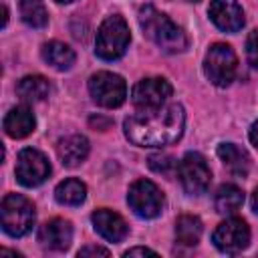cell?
Instances as JSON below:
<instances>
[{
  "label": "cell",
  "mask_w": 258,
  "mask_h": 258,
  "mask_svg": "<svg viewBox=\"0 0 258 258\" xmlns=\"http://www.w3.org/2000/svg\"><path fill=\"white\" fill-rule=\"evenodd\" d=\"M185 127L183 107L177 103L139 109L123 123L125 137L139 147H163L175 143Z\"/></svg>",
  "instance_id": "1"
},
{
  "label": "cell",
  "mask_w": 258,
  "mask_h": 258,
  "mask_svg": "<svg viewBox=\"0 0 258 258\" xmlns=\"http://www.w3.org/2000/svg\"><path fill=\"white\" fill-rule=\"evenodd\" d=\"M139 24L143 28V34L155 44L159 46L163 52L167 54H175V52H183L187 46V38L183 34V30L163 12H159L153 6H141L139 10Z\"/></svg>",
  "instance_id": "2"
},
{
  "label": "cell",
  "mask_w": 258,
  "mask_h": 258,
  "mask_svg": "<svg viewBox=\"0 0 258 258\" xmlns=\"http://www.w3.org/2000/svg\"><path fill=\"white\" fill-rule=\"evenodd\" d=\"M129 40H131V34H129L127 22L119 14L107 16L97 30L95 52L103 60H117L125 54Z\"/></svg>",
  "instance_id": "3"
},
{
  "label": "cell",
  "mask_w": 258,
  "mask_h": 258,
  "mask_svg": "<svg viewBox=\"0 0 258 258\" xmlns=\"http://www.w3.org/2000/svg\"><path fill=\"white\" fill-rule=\"evenodd\" d=\"M0 216H2V230L12 238H20L28 234L36 218L32 202L20 194H8L2 200Z\"/></svg>",
  "instance_id": "4"
},
{
  "label": "cell",
  "mask_w": 258,
  "mask_h": 258,
  "mask_svg": "<svg viewBox=\"0 0 258 258\" xmlns=\"http://www.w3.org/2000/svg\"><path fill=\"white\" fill-rule=\"evenodd\" d=\"M204 73L216 87H228L238 73V58L234 48L224 42L212 44L204 58Z\"/></svg>",
  "instance_id": "5"
},
{
  "label": "cell",
  "mask_w": 258,
  "mask_h": 258,
  "mask_svg": "<svg viewBox=\"0 0 258 258\" xmlns=\"http://www.w3.org/2000/svg\"><path fill=\"white\" fill-rule=\"evenodd\" d=\"M89 93L97 105L105 109H115L123 105L127 97V85L123 77L109 73V71H101L89 79Z\"/></svg>",
  "instance_id": "6"
},
{
  "label": "cell",
  "mask_w": 258,
  "mask_h": 258,
  "mask_svg": "<svg viewBox=\"0 0 258 258\" xmlns=\"http://www.w3.org/2000/svg\"><path fill=\"white\" fill-rule=\"evenodd\" d=\"M177 175H179L181 187L189 196H202L212 181V171L206 163V157L198 151H189L181 157L177 165Z\"/></svg>",
  "instance_id": "7"
},
{
  "label": "cell",
  "mask_w": 258,
  "mask_h": 258,
  "mask_svg": "<svg viewBox=\"0 0 258 258\" xmlns=\"http://www.w3.org/2000/svg\"><path fill=\"white\" fill-rule=\"evenodd\" d=\"M127 204L139 218L151 220V218H157L161 214V210H163V194L153 181L137 179L129 187Z\"/></svg>",
  "instance_id": "8"
},
{
  "label": "cell",
  "mask_w": 258,
  "mask_h": 258,
  "mask_svg": "<svg viewBox=\"0 0 258 258\" xmlns=\"http://www.w3.org/2000/svg\"><path fill=\"white\" fill-rule=\"evenodd\" d=\"M14 173L24 187H36L50 175V163L38 149L26 147L16 157Z\"/></svg>",
  "instance_id": "9"
},
{
  "label": "cell",
  "mask_w": 258,
  "mask_h": 258,
  "mask_svg": "<svg viewBox=\"0 0 258 258\" xmlns=\"http://www.w3.org/2000/svg\"><path fill=\"white\" fill-rule=\"evenodd\" d=\"M212 242L224 254H238L250 244V228L242 218H228L214 230Z\"/></svg>",
  "instance_id": "10"
},
{
  "label": "cell",
  "mask_w": 258,
  "mask_h": 258,
  "mask_svg": "<svg viewBox=\"0 0 258 258\" xmlns=\"http://www.w3.org/2000/svg\"><path fill=\"white\" fill-rule=\"evenodd\" d=\"M171 85L169 81L161 77H147L141 79L131 93V101L137 109H153L165 105V101L171 97Z\"/></svg>",
  "instance_id": "11"
},
{
  "label": "cell",
  "mask_w": 258,
  "mask_h": 258,
  "mask_svg": "<svg viewBox=\"0 0 258 258\" xmlns=\"http://www.w3.org/2000/svg\"><path fill=\"white\" fill-rule=\"evenodd\" d=\"M208 14L210 20L224 32H238L244 26V10L238 0H212Z\"/></svg>",
  "instance_id": "12"
},
{
  "label": "cell",
  "mask_w": 258,
  "mask_h": 258,
  "mask_svg": "<svg viewBox=\"0 0 258 258\" xmlns=\"http://www.w3.org/2000/svg\"><path fill=\"white\" fill-rule=\"evenodd\" d=\"M38 242L50 250H67L73 242V226L69 220L54 218L40 226L38 230Z\"/></svg>",
  "instance_id": "13"
},
{
  "label": "cell",
  "mask_w": 258,
  "mask_h": 258,
  "mask_svg": "<svg viewBox=\"0 0 258 258\" xmlns=\"http://www.w3.org/2000/svg\"><path fill=\"white\" fill-rule=\"evenodd\" d=\"M91 220H93V226H95L97 234L103 236L109 242H121L129 232L127 222L117 212H111L107 208H101V210L93 212Z\"/></svg>",
  "instance_id": "14"
},
{
  "label": "cell",
  "mask_w": 258,
  "mask_h": 258,
  "mask_svg": "<svg viewBox=\"0 0 258 258\" xmlns=\"http://www.w3.org/2000/svg\"><path fill=\"white\" fill-rule=\"evenodd\" d=\"M56 153H58V159L62 161V165L77 167L89 155V139L85 135H79V133L67 135V137H62L58 141Z\"/></svg>",
  "instance_id": "15"
},
{
  "label": "cell",
  "mask_w": 258,
  "mask_h": 258,
  "mask_svg": "<svg viewBox=\"0 0 258 258\" xmlns=\"http://www.w3.org/2000/svg\"><path fill=\"white\" fill-rule=\"evenodd\" d=\"M34 127H36L34 113L24 105L12 107L4 117V131L12 139H22V137L30 135L34 131Z\"/></svg>",
  "instance_id": "16"
},
{
  "label": "cell",
  "mask_w": 258,
  "mask_h": 258,
  "mask_svg": "<svg viewBox=\"0 0 258 258\" xmlns=\"http://www.w3.org/2000/svg\"><path fill=\"white\" fill-rule=\"evenodd\" d=\"M218 157L220 161L226 165V169L232 175L244 177L250 169V155L246 153V149L238 147L236 143H222L218 145Z\"/></svg>",
  "instance_id": "17"
},
{
  "label": "cell",
  "mask_w": 258,
  "mask_h": 258,
  "mask_svg": "<svg viewBox=\"0 0 258 258\" xmlns=\"http://www.w3.org/2000/svg\"><path fill=\"white\" fill-rule=\"evenodd\" d=\"M40 52H42L44 62H48L56 71H69L75 64V58H77L75 50L69 44L60 42V40H50V42L42 44Z\"/></svg>",
  "instance_id": "18"
},
{
  "label": "cell",
  "mask_w": 258,
  "mask_h": 258,
  "mask_svg": "<svg viewBox=\"0 0 258 258\" xmlns=\"http://www.w3.org/2000/svg\"><path fill=\"white\" fill-rule=\"evenodd\" d=\"M16 93L22 101L26 103H38L44 101L50 93V83L48 79H44L42 75H28L22 77L16 85Z\"/></svg>",
  "instance_id": "19"
},
{
  "label": "cell",
  "mask_w": 258,
  "mask_h": 258,
  "mask_svg": "<svg viewBox=\"0 0 258 258\" xmlns=\"http://www.w3.org/2000/svg\"><path fill=\"white\" fill-rule=\"evenodd\" d=\"M242 204H244V194L238 185L224 183L218 187L216 198H214V206L220 214H234L242 208Z\"/></svg>",
  "instance_id": "20"
},
{
  "label": "cell",
  "mask_w": 258,
  "mask_h": 258,
  "mask_svg": "<svg viewBox=\"0 0 258 258\" xmlns=\"http://www.w3.org/2000/svg\"><path fill=\"white\" fill-rule=\"evenodd\" d=\"M54 198L58 204L62 206H81L87 198V185L81 179L69 177L64 181H60L54 189Z\"/></svg>",
  "instance_id": "21"
},
{
  "label": "cell",
  "mask_w": 258,
  "mask_h": 258,
  "mask_svg": "<svg viewBox=\"0 0 258 258\" xmlns=\"http://www.w3.org/2000/svg\"><path fill=\"white\" fill-rule=\"evenodd\" d=\"M202 220L198 216H189V214H183L177 218L175 222V238L179 244L183 246H196L200 242V236H202Z\"/></svg>",
  "instance_id": "22"
},
{
  "label": "cell",
  "mask_w": 258,
  "mask_h": 258,
  "mask_svg": "<svg viewBox=\"0 0 258 258\" xmlns=\"http://www.w3.org/2000/svg\"><path fill=\"white\" fill-rule=\"evenodd\" d=\"M18 10L22 22L32 28H44L48 24V12L42 0H20Z\"/></svg>",
  "instance_id": "23"
},
{
  "label": "cell",
  "mask_w": 258,
  "mask_h": 258,
  "mask_svg": "<svg viewBox=\"0 0 258 258\" xmlns=\"http://www.w3.org/2000/svg\"><path fill=\"white\" fill-rule=\"evenodd\" d=\"M147 165H149V169L155 171V173L173 177V175L177 173V165H179V163L175 161V157H171V155H167V153H157V155H151V157L147 159Z\"/></svg>",
  "instance_id": "24"
},
{
  "label": "cell",
  "mask_w": 258,
  "mask_h": 258,
  "mask_svg": "<svg viewBox=\"0 0 258 258\" xmlns=\"http://www.w3.org/2000/svg\"><path fill=\"white\" fill-rule=\"evenodd\" d=\"M246 56H248V62L258 69V28L252 30L246 38Z\"/></svg>",
  "instance_id": "25"
},
{
  "label": "cell",
  "mask_w": 258,
  "mask_h": 258,
  "mask_svg": "<svg viewBox=\"0 0 258 258\" xmlns=\"http://www.w3.org/2000/svg\"><path fill=\"white\" fill-rule=\"evenodd\" d=\"M79 256H109V250L101 246H85L79 250Z\"/></svg>",
  "instance_id": "26"
},
{
  "label": "cell",
  "mask_w": 258,
  "mask_h": 258,
  "mask_svg": "<svg viewBox=\"0 0 258 258\" xmlns=\"http://www.w3.org/2000/svg\"><path fill=\"white\" fill-rule=\"evenodd\" d=\"M125 256H127V258H129V256H155V252L149 250V248L137 246V248H129V250L125 252Z\"/></svg>",
  "instance_id": "27"
},
{
  "label": "cell",
  "mask_w": 258,
  "mask_h": 258,
  "mask_svg": "<svg viewBox=\"0 0 258 258\" xmlns=\"http://www.w3.org/2000/svg\"><path fill=\"white\" fill-rule=\"evenodd\" d=\"M250 141H252V145L258 149V121L252 123V127H250Z\"/></svg>",
  "instance_id": "28"
},
{
  "label": "cell",
  "mask_w": 258,
  "mask_h": 258,
  "mask_svg": "<svg viewBox=\"0 0 258 258\" xmlns=\"http://www.w3.org/2000/svg\"><path fill=\"white\" fill-rule=\"evenodd\" d=\"M252 208H254V212L258 214V187H256V191L252 194Z\"/></svg>",
  "instance_id": "29"
},
{
  "label": "cell",
  "mask_w": 258,
  "mask_h": 258,
  "mask_svg": "<svg viewBox=\"0 0 258 258\" xmlns=\"http://www.w3.org/2000/svg\"><path fill=\"white\" fill-rule=\"evenodd\" d=\"M58 4H69V2H73V0H56Z\"/></svg>",
  "instance_id": "30"
},
{
  "label": "cell",
  "mask_w": 258,
  "mask_h": 258,
  "mask_svg": "<svg viewBox=\"0 0 258 258\" xmlns=\"http://www.w3.org/2000/svg\"><path fill=\"white\" fill-rule=\"evenodd\" d=\"M189 2H200V0H189Z\"/></svg>",
  "instance_id": "31"
}]
</instances>
